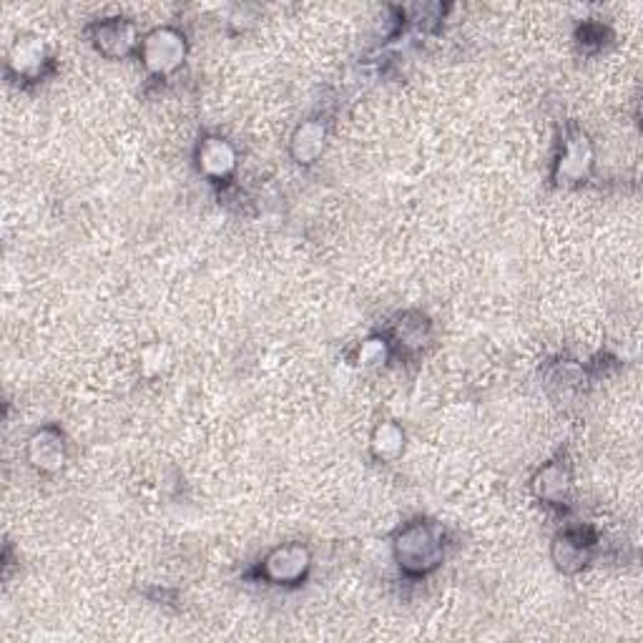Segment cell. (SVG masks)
<instances>
[{"label": "cell", "instance_id": "6da1fadb", "mask_svg": "<svg viewBox=\"0 0 643 643\" xmlns=\"http://www.w3.org/2000/svg\"><path fill=\"white\" fill-rule=\"evenodd\" d=\"M397 560L410 574H427L443 558V533L433 523H412L397 538Z\"/></svg>", "mask_w": 643, "mask_h": 643}, {"label": "cell", "instance_id": "7a4b0ae2", "mask_svg": "<svg viewBox=\"0 0 643 643\" xmlns=\"http://www.w3.org/2000/svg\"><path fill=\"white\" fill-rule=\"evenodd\" d=\"M183 38L176 30H156L143 43V63L154 73H171L183 61Z\"/></svg>", "mask_w": 643, "mask_h": 643}, {"label": "cell", "instance_id": "3957f363", "mask_svg": "<svg viewBox=\"0 0 643 643\" xmlns=\"http://www.w3.org/2000/svg\"><path fill=\"white\" fill-rule=\"evenodd\" d=\"M309 568V553L302 546H284L269 553L265 560V575L274 583H294Z\"/></svg>", "mask_w": 643, "mask_h": 643}, {"label": "cell", "instance_id": "277c9868", "mask_svg": "<svg viewBox=\"0 0 643 643\" xmlns=\"http://www.w3.org/2000/svg\"><path fill=\"white\" fill-rule=\"evenodd\" d=\"M237 164L234 149L222 139H207L199 149V167L211 179H224Z\"/></svg>", "mask_w": 643, "mask_h": 643}, {"label": "cell", "instance_id": "5b68a950", "mask_svg": "<svg viewBox=\"0 0 643 643\" xmlns=\"http://www.w3.org/2000/svg\"><path fill=\"white\" fill-rule=\"evenodd\" d=\"M28 455L36 468H41V470H56L58 465L63 462V443H61V437H58L56 433L43 430V433H38L30 440Z\"/></svg>", "mask_w": 643, "mask_h": 643}, {"label": "cell", "instance_id": "8992f818", "mask_svg": "<svg viewBox=\"0 0 643 643\" xmlns=\"http://www.w3.org/2000/svg\"><path fill=\"white\" fill-rule=\"evenodd\" d=\"M131 45H134V28L121 20L106 23L98 30V48L109 56H124Z\"/></svg>", "mask_w": 643, "mask_h": 643}, {"label": "cell", "instance_id": "52a82bcc", "mask_svg": "<svg viewBox=\"0 0 643 643\" xmlns=\"http://www.w3.org/2000/svg\"><path fill=\"white\" fill-rule=\"evenodd\" d=\"M324 149V128L320 124H305L294 136V156L302 164H312Z\"/></svg>", "mask_w": 643, "mask_h": 643}, {"label": "cell", "instance_id": "ba28073f", "mask_svg": "<svg viewBox=\"0 0 643 643\" xmlns=\"http://www.w3.org/2000/svg\"><path fill=\"white\" fill-rule=\"evenodd\" d=\"M590 164V149L586 139H574L566 146V154L560 159V174L566 179H581Z\"/></svg>", "mask_w": 643, "mask_h": 643}, {"label": "cell", "instance_id": "9c48e42d", "mask_svg": "<svg viewBox=\"0 0 643 643\" xmlns=\"http://www.w3.org/2000/svg\"><path fill=\"white\" fill-rule=\"evenodd\" d=\"M43 63V45L36 38H18V43L13 45V53H11V66H13L18 73L28 76L36 69H41Z\"/></svg>", "mask_w": 643, "mask_h": 643}, {"label": "cell", "instance_id": "30bf717a", "mask_svg": "<svg viewBox=\"0 0 643 643\" xmlns=\"http://www.w3.org/2000/svg\"><path fill=\"white\" fill-rule=\"evenodd\" d=\"M403 440H405L403 430L390 425V422H385V425H379L378 433L372 437V445H375L378 455H382V458H395L403 450Z\"/></svg>", "mask_w": 643, "mask_h": 643}, {"label": "cell", "instance_id": "8fae6325", "mask_svg": "<svg viewBox=\"0 0 643 643\" xmlns=\"http://www.w3.org/2000/svg\"><path fill=\"white\" fill-rule=\"evenodd\" d=\"M566 488H568V477L566 473L560 470L558 465H550L543 470L541 476V495L546 501H560L566 495Z\"/></svg>", "mask_w": 643, "mask_h": 643}, {"label": "cell", "instance_id": "7c38bea8", "mask_svg": "<svg viewBox=\"0 0 643 643\" xmlns=\"http://www.w3.org/2000/svg\"><path fill=\"white\" fill-rule=\"evenodd\" d=\"M385 342H379V339H370L367 345L362 347V352H360V360H362L364 364H378L385 360Z\"/></svg>", "mask_w": 643, "mask_h": 643}]
</instances>
